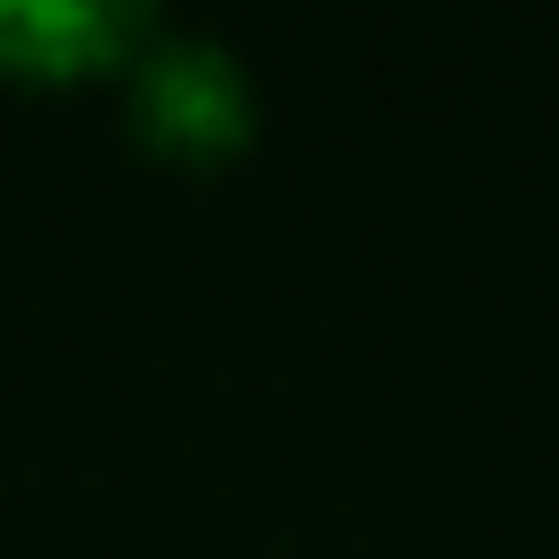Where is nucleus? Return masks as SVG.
I'll return each instance as SVG.
<instances>
[{
	"mask_svg": "<svg viewBox=\"0 0 559 559\" xmlns=\"http://www.w3.org/2000/svg\"><path fill=\"white\" fill-rule=\"evenodd\" d=\"M122 105H131V131L175 166H218L253 140V70L218 35L157 26L140 44V61L122 70Z\"/></svg>",
	"mask_w": 559,
	"mask_h": 559,
	"instance_id": "1",
	"label": "nucleus"
},
{
	"mask_svg": "<svg viewBox=\"0 0 559 559\" xmlns=\"http://www.w3.org/2000/svg\"><path fill=\"white\" fill-rule=\"evenodd\" d=\"M148 35V0H0V79H122Z\"/></svg>",
	"mask_w": 559,
	"mask_h": 559,
	"instance_id": "2",
	"label": "nucleus"
}]
</instances>
